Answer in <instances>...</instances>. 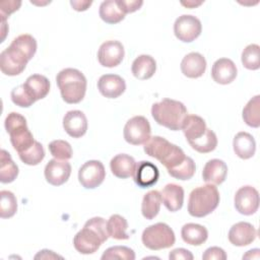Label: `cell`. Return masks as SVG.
<instances>
[{
	"instance_id": "obj_11",
	"label": "cell",
	"mask_w": 260,
	"mask_h": 260,
	"mask_svg": "<svg viewBox=\"0 0 260 260\" xmlns=\"http://www.w3.org/2000/svg\"><path fill=\"white\" fill-rule=\"evenodd\" d=\"M235 208L244 215L254 214L259 207V193L252 186H243L235 194Z\"/></svg>"
},
{
	"instance_id": "obj_19",
	"label": "cell",
	"mask_w": 260,
	"mask_h": 260,
	"mask_svg": "<svg viewBox=\"0 0 260 260\" xmlns=\"http://www.w3.org/2000/svg\"><path fill=\"white\" fill-rule=\"evenodd\" d=\"M159 177L157 167L147 160H142L136 165L135 174L133 176L135 183L141 188H149L156 184Z\"/></svg>"
},
{
	"instance_id": "obj_34",
	"label": "cell",
	"mask_w": 260,
	"mask_h": 260,
	"mask_svg": "<svg viewBox=\"0 0 260 260\" xmlns=\"http://www.w3.org/2000/svg\"><path fill=\"white\" fill-rule=\"evenodd\" d=\"M190 146L200 153H208L213 151L217 146V137L215 133L207 128L205 133L198 139L188 142Z\"/></svg>"
},
{
	"instance_id": "obj_12",
	"label": "cell",
	"mask_w": 260,
	"mask_h": 260,
	"mask_svg": "<svg viewBox=\"0 0 260 260\" xmlns=\"http://www.w3.org/2000/svg\"><path fill=\"white\" fill-rule=\"evenodd\" d=\"M125 55L124 47L119 41H107L103 43L98 51V60L104 67L113 68L118 66Z\"/></svg>"
},
{
	"instance_id": "obj_6",
	"label": "cell",
	"mask_w": 260,
	"mask_h": 260,
	"mask_svg": "<svg viewBox=\"0 0 260 260\" xmlns=\"http://www.w3.org/2000/svg\"><path fill=\"white\" fill-rule=\"evenodd\" d=\"M4 126L13 148L18 153L27 150L35 143L36 140L27 127L26 119L19 113H9L5 118Z\"/></svg>"
},
{
	"instance_id": "obj_5",
	"label": "cell",
	"mask_w": 260,
	"mask_h": 260,
	"mask_svg": "<svg viewBox=\"0 0 260 260\" xmlns=\"http://www.w3.org/2000/svg\"><path fill=\"white\" fill-rule=\"evenodd\" d=\"M219 192L215 185L206 184L193 189L188 199V212L194 217H204L218 206Z\"/></svg>"
},
{
	"instance_id": "obj_29",
	"label": "cell",
	"mask_w": 260,
	"mask_h": 260,
	"mask_svg": "<svg viewBox=\"0 0 260 260\" xmlns=\"http://www.w3.org/2000/svg\"><path fill=\"white\" fill-rule=\"evenodd\" d=\"M161 204L160 193L156 190H151L144 194L141 203V213L146 219H153L159 212Z\"/></svg>"
},
{
	"instance_id": "obj_20",
	"label": "cell",
	"mask_w": 260,
	"mask_h": 260,
	"mask_svg": "<svg viewBox=\"0 0 260 260\" xmlns=\"http://www.w3.org/2000/svg\"><path fill=\"white\" fill-rule=\"evenodd\" d=\"M206 70L205 58L197 52L187 54L181 62V71L188 78H198Z\"/></svg>"
},
{
	"instance_id": "obj_50",
	"label": "cell",
	"mask_w": 260,
	"mask_h": 260,
	"mask_svg": "<svg viewBox=\"0 0 260 260\" xmlns=\"http://www.w3.org/2000/svg\"><path fill=\"white\" fill-rule=\"evenodd\" d=\"M182 5L188 7V8H194L196 6H199L200 4H202V2H194V1H187V2H181Z\"/></svg>"
},
{
	"instance_id": "obj_42",
	"label": "cell",
	"mask_w": 260,
	"mask_h": 260,
	"mask_svg": "<svg viewBox=\"0 0 260 260\" xmlns=\"http://www.w3.org/2000/svg\"><path fill=\"white\" fill-rule=\"evenodd\" d=\"M84 225L92 229L102 238L104 243L108 240L109 233H108V229H107V222L103 217H101V216L92 217V218L88 219L84 223Z\"/></svg>"
},
{
	"instance_id": "obj_31",
	"label": "cell",
	"mask_w": 260,
	"mask_h": 260,
	"mask_svg": "<svg viewBox=\"0 0 260 260\" xmlns=\"http://www.w3.org/2000/svg\"><path fill=\"white\" fill-rule=\"evenodd\" d=\"M18 176V167L12 160L11 155L5 149L0 154V182L7 184L13 182Z\"/></svg>"
},
{
	"instance_id": "obj_2",
	"label": "cell",
	"mask_w": 260,
	"mask_h": 260,
	"mask_svg": "<svg viewBox=\"0 0 260 260\" xmlns=\"http://www.w3.org/2000/svg\"><path fill=\"white\" fill-rule=\"evenodd\" d=\"M56 82L65 103L78 104L83 100L87 81L81 71L74 68H65L57 74Z\"/></svg>"
},
{
	"instance_id": "obj_4",
	"label": "cell",
	"mask_w": 260,
	"mask_h": 260,
	"mask_svg": "<svg viewBox=\"0 0 260 260\" xmlns=\"http://www.w3.org/2000/svg\"><path fill=\"white\" fill-rule=\"evenodd\" d=\"M144 152L157 159L167 170L180 165L186 157L183 149L160 136L150 137L143 146Z\"/></svg>"
},
{
	"instance_id": "obj_39",
	"label": "cell",
	"mask_w": 260,
	"mask_h": 260,
	"mask_svg": "<svg viewBox=\"0 0 260 260\" xmlns=\"http://www.w3.org/2000/svg\"><path fill=\"white\" fill-rule=\"evenodd\" d=\"M48 147H49L50 153L54 156V158L67 160L72 157L73 151H72L71 145L65 140H61V139L53 140L52 142L49 143Z\"/></svg>"
},
{
	"instance_id": "obj_48",
	"label": "cell",
	"mask_w": 260,
	"mask_h": 260,
	"mask_svg": "<svg viewBox=\"0 0 260 260\" xmlns=\"http://www.w3.org/2000/svg\"><path fill=\"white\" fill-rule=\"evenodd\" d=\"M57 258L62 259V256H59V255L55 254L53 251L47 250V249H44V250L40 251L35 256V259H57Z\"/></svg>"
},
{
	"instance_id": "obj_44",
	"label": "cell",
	"mask_w": 260,
	"mask_h": 260,
	"mask_svg": "<svg viewBox=\"0 0 260 260\" xmlns=\"http://www.w3.org/2000/svg\"><path fill=\"white\" fill-rule=\"evenodd\" d=\"M118 6L120 9L125 13H132L136 10L140 9V7L143 4V1L141 0H118L117 1Z\"/></svg>"
},
{
	"instance_id": "obj_33",
	"label": "cell",
	"mask_w": 260,
	"mask_h": 260,
	"mask_svg": "<svg viewBox=\"0 0 260 260\" xmlns=\"http://www.w3.org/2000/svg\"><path fill=\"white\" fill-rule=\"evenodd\" d=\"M107 229L109 237L116 240H127L129 235L126 233L128 229V222L125 217L120 214H113L107 221Z\"/></svg>"
},
{
	"instance_id": "obj_13",
	"label": "cell",
	"mask_w": 260,
	"mask_h": 260,
	"mask_svg": "<svg viewBox=\"0 0 260 260\" xmlns=\"http://www.w3.org/2000/svg\"><path fill=\"white\" fill-rule=\"evenodd\" d=\"M103 243L102 238L92 229L86 225H83L73 239V245L76 251L84 255L96 252Z\"/></svg>"
},
{
	"instance_id": "obj_22",
	"label": "cell",
	"mask_w": 260,
	"mask_h": 260,
	"mask_svg": "<svg viewBox=\"0 0 260 260\" xmlns=\"http://www.w3.org/2000/svg\"><path fill=\"white\" fill-rule=\"evenodd\" d=\"M161 202L171 212L180 210L184 203V189L182 186L171 183L164 187L159 192Z\"/></svg>"
},
{
	"instance_id": "obj_36",
	"label": "cell",
	"mask_w": 260,
	"mask_h": 260,
	"mask_svg": "<svg viewBox=\"0 0 260 260\" xmlns=\"http://www.w3.org/2000/svg\"><path fill=\"white\" fill-rule=\"evenodd\" d=\"M242 64L249 70H257L260 67V47L257 44L248 45L242 52Z\"/></svg>"
},
{
	"instance_id": "obj_9",
	"label": "cell",
	"mask_w": 260,
	"mask_h": 260,
	"mask_svg": "<svg viewBox=\"0 0 260 260\" xmlns=\"http://www.w3.org/2000/svg\"><path fill=\"white\" fill-rule=\"evenodd\" d=\"M202 31L201 21L194 15L183 14L174 23L176 38L184 43H191L196 40Z\"/></svg>"
},
{
	"instance_id": "obj_46",
	"label": "cell",
	"mask_w": 260,
	"mask_h": 260,
	"mask_svg": "<svg viewBox=\"0 0 260 260\" xmlns=\"http://www.w3.org/2000/svg\"><path fill=\"white\" fill-rule=\"evenodd\" d=\"M193 254L184 248H177L170 252L169 259L170 260H193Z\"/></svg>"
},
{
	"instance_id": "obj_8",
	"label": "cell",
	"mask_w": 260,
	"mask_h": 260,
	"mask_svg": "<svg viewBox=\"0 0 260 260\" xmlns=\"http://www.w3.org/2000/svg\"><path fill=\"white\" fill-rule=\"evenodd\" d=\"M151 128L148 120L143 116H134L124 126V139L132 145L144 144L150 138Z\"/></svg>"
},
{
	"instance_id": "obj_17",
	"label": "cell",
	"mask_w": 260,
	"mask_h": 260,
	"mask_svg": "<svg viewBox=\"0 0 260 260\" xmlns=\"http://www.w3.org/2000/svg\"><path fill=\"white\" fill-rule=\"evenodd\" d=\"M98 89L108 99L119 98L126 89L125 80L117 74L102 75L98 81Z\"/></svg>"
},
{
	"instance_id": "obj_16",
	"label": "cell",
	"mask_w": 260,
	"mask_h": 260,
	"mask_svg": "<svg viewBox=\"0 0 260 260\" xmlns=\"http://www.w3.org/2000/svg\"><path fill=\"white\" fill-rule=\"evenodd\" d=\"M63 128L65 132L73 138L83 136L87 130V119L84 113L79 110L67 112L63 118Z\"/></svg>"
},
{
	"instance_id": "obj_41",
	"label": "cell",
	"mask_w": 260,
	"mask_h": 260,
	"mask_svg": "<svg viewBox=\"0 0 260 260\" xmlns=\"http://www.w3.org/2000/svg\"><path fill=\"white\" fill-rule=\"evenodd\" d=\"M10 95H11L12 103L20 108H28L35 103V101L27 94L23 84L14 87L11 90Z\"/></svg>"
},
{
	"instance_id": "obj_24",
	"label": "cell",
	"mask_w": 260,
	"mask_h": 260,
	"mask_svg": "<svg viewBox=\"0 0 260 260\" xmlns=\"http://www.w3.org/2000/svg\"><path fill=\"white\" fill-rule=\"evenodd\" d=\"M23 86L27 94L35 102L46 98L50 91L49 79L41 74H32L28 76L23 83Z\"/></svg>"
},
{
	"instance_id": "obj_40",
	"label": "cell",
	"mask_w": 260,
	"mask_h": 260,
	"mask_svg": "<svg viewBox=\"0 0 260 260\" xmlns=\"http://www.w3.org/2000/svg\"><path fill=\"white\" fill-rule=\"evenodd\" d=\"M102 260L112 259H123V260H134L135 253L132 249L126 246H114L108 248L101 257Z\"/></svg>"
},
{
	"instance_id": "obj_26",
	"label": "cell",
	"mask_w": 260,
	"mask_h": 260,
	"mask_svg": "<svg viewBox=\"0 0 260 260\" xmlns=\"http://www.w3.org/2000/svg\"><path fill=\"white\" fill-rule=\"evenodd\" d=\"M156 70V62L149 55H140L132 63L131 71L134 77L146 80L153 76Z\"/></svg>"
},
{
	"instance_id": "obj_7",
	"label": "cell",
	"mask_w": 260,
	"mask_h": 260,
	"mask_svg": "<svg viewBox=\"0 0 260 260\" xmlns=\"http://www.w3.org/2000/svg\"><path fill=\"white\" fill-rule=\"evenodd\" d=\"M143 245L153 251L167 249L175 244L174 231L165 222H156L147 226L141 236Z\"/></svg>"
},
{
	"instance_id": "obj_10",
	"label": "cell",
	"mask_w": 260,
	"mask_h": 260,
	"mask_svg": "<svg viewBox=\"0 0 260 260\" xmlns=\"http://www.w3.org/2000/svg\"><path fill=\"white\" fill-rule=\"evenodd\" d=\"M106 178V171L103 162L100 160H87L78 171V181L85 189H94L99 187Z\"/></svg>"
},
{
	"instance_id": "obj_30",
	"label": "cell",
	"mask_w": 260,
	"mask_h": 260,
	"mask_svg": "<svg viewBox=\"0 0 260 260\" xmlns=\"http://www.w3.org/2000/svg\"><path fill=\"white\" fill-rule=\"evenodd\" d=\"M99 14L102 20L109 24H115L122 21L126 15L118 6L117 1L114 0L103 1L100 5Z\"/></svg>"
},
{
	"instance_id": "obj_3",
	"label": "cell",
	"mask_w": 260,
	"mask_h": 260,
	"mask_svg": "<svg viewBox=\"0 0 260 260\" xmlns=\"http://www.w3.org/2000/svg\"><path fill=\"white\" fill-rule=\"evenodd\" d=\"M188 115L185 105L172 99H164L151 107V116L154 121L170 130L182 129L183 122Z\"/></svg>"
},
{
	"instance_id": "obj_14",
	"label": "cell",
	"mask_w": 260,
	"mask_h": 260,
	"mask_svg": "<svg viewBox=\"0 0 260 260\" xmlns=\"http://www.w3.org/2000/svg\"><path fill=\"white\" fill-rule=\"evenodd\" d=\"M46 181L53 186H61L66 183L71 175V165L67 160L53 158L45 167Z\"/></svg>"
},
{
	"instance_id": "obj_15",
	"label": "cell",
	"mask_w": 260,
	"mask_h": 260,
	"mask_svg": "<svg viewBox=\"0 0 260 260\" xmlns=\"http://www.w3.org/2000/svg\"><path fill=\"white\" fill-rule=\"evenodd\" d=\"M257 237V230L253 224L247 221H240L232 225L229 231V241L237 247L250 245Z\"/></svg>"
},
{
	"instance_id": "obj_32",
	"label": "cell",
	"mask_w": 260,
	"mask_h": 260,
	"mask_svg": "<svg viewBox=\"0 0 260 260\" xmlns=\"http://www.w3.org/2000/svg\"><path fill=\"white\" fill-rule=\"evenodd\" d=\"M242 117L244 122L253 128L260 126V95L253 96L243 109Z\"/></svg>"
},
{
	"instance_id": "obj_38",
	"label": "cell",
	"mask_w": 260,
	"mask_h": 260,
	"mask_svg": "<svg viewBox=\"0 0 260 260\" xmlns=\"http://www.w3.org/2000/svg\"><path fill=\"white\" fill-rule=\"evenodd\" d=\"M19 158L22 162L27 166H37L39 165L45 157V150L43 145L39 141H35V143L25 151L18 153Z\"/></svg>"
},
{
	"instance_id": "obj_37",
	"label": "cell",
	"mask_w": 260,
	"mask_h": 260,
	"mask_svg": "<svg viewBox=\"0 0 260 260\" xmlns=\"http://www.w3.org/2000/svg\"><path fill=\"white\" fill-rule=\"evenodd\" d=\"M0 216L1 218L12 217L17 211V200L15 195L8 190L0 192Z\"/></svg>"
},
{
	"instance_id": "obj_18",
	"label": "cell",
	"mask_w": 260,
	"mask_h": 260,
	"mask_svg": "<svg viewBox=\"0 0 260 260\" xmlns=\"http://www.w3.org/2000/svg\"><path fill=\"white\" fill-rule=\"evenodd\" d=\"M238 74L236 64L229 58L217 59L211 68L212 79L219 84L232 83Z\"/></svg>"
},
{
	"instance_id": "obj_49",
	"label": "cell",
	"mask_w": 260,
	"mask_h": 260,
	"mask_svg": "<svg viewBox=\"0 0 260 260\" xmlns=\"http://www.w3.org/2000/svg\"><path fill=\"white\" fill-rule=\"evenodd\" d=\"M259 249H253V250H250L248 251L245 255H243V259H252V258H255V259H259L260 255H259Z\"/></svg>"
},
{
	"instance_id": "obj_27",
	"label": "cell",
	"mask_w": 260,
	"mask_h": 260,
	"mask_svg": "<svg viewBox=\"0 0 260 260\" xmlns=\"http://www.w3.org/2000/svg\"><path fill=\"white\" fill-rule=\"evenodd\" d=\"M206 129V123L203 118L198 115H187L181 130H183L187 141L191 142L200 138L205 133Z\"/></svg>"
},
{
	"instance_id": "obj_28",
	"label": "cell",
	"mask_w": 260,
	"mask_h": 260,
	"mask_svg": "<svg viewBox=\"0 0 260 260\" xmlns=\"http://www.w3.org/2000/svg\"><path fill=\"white\" fill-rule=\"evenodd\" d=\"M181 237L186 244L192 246H200L206 242L208 232L205 226L198 223H186L181 230Z\"/></svg>"
},
{
	"instance_id": "obj_23",
	"label": "cell",
	"mask_w": 260,
	"mask_h": 260,
	"mask_svg": "<svg viewBox=\"0 0 260 260\" xmlns=\"http://www.w3.org/2000/svg\"><path fill=\"white\" fill-rule=\"evenodd\" d=\"M135 159L126 153H120L115 155L110 161V168L112 174L120 179H127L133 177L136 170Z\"/></svg>"
},
{
	"instance_id": "obj_35",
	"label": "cell",
	"mask_w": 260,
	"mask_h": 260,
	"mask_svg": "<svg viewBox=\"0 0 260 260\" xmlns=\"http://www.w3.org/2000/svg\"><path fill=\"white\" fill-rule=\"evenodd\" d=\"M195 171H196V166L194 160L190 156H186L185 159L180 165H178L177 167L171 170H168V173L170 176H172L177 180L186 181V180H190L194 176Z\"/></svg>"
},
{
	"instance_id": "obj_1",
	"label": "cell",
	"mask_w": 260,
	"mask_h": 260,
	"mask_svg": "<svg viewBox=\"0 0 260 260\" xmlns=\"http://www.w3.org/2000/svg\"><path fill=\"white\" fill-rule=\"evenodd\" d=\"M36 52L37 41L32 36L23 34L16 37L0 54V69L2 73L8 76L20 74Z\"/></svg>"
},
{
	"instance_id": "obj_25",
	"label": "cell",
	"mask_w": 260,
	"mask_h": 260,
	"mask_svg": "<svg viewBox=\"0 0 260 260\" xmlns=\"http://www.w3.org/2000/svg\"><path fill=\"white\" fill-rule=\"evenodd\" d=\"M235 153L243 159L251 158L255 154L256 142L254 137L248 132H239L233 140Z\"/></svg>"
},
{
	"instance_id": "obj_21",
	"label": "cell",
	"mask_w": 260,
	"mask_h": 260,
	"mask_svg": "<svg viewBox=\"0 0 260 260\" xmlns=\"http://www.w3.org/2000/svg\"><path fill=\"white\" fill-rule=\"evenodd\" d=\"M228 175L226 164L218 158L208 160L203 167L202 179L204 182L212 185H220L224 182Z\"/></svg>"
},
{
	"instance_id": "obj_47",
	"label": "cell",
	"mask_w": 260,
	"mask_h": 260,
	"mask_svg": "<svg viewBox=\"0 0 260 260\" xmlns=\"http://www.w3.org/2000/svg\"><path fill=\"white\" fill-rule=\"evenodd\" d=\"M92 4V1H80V0H71L70 5L76 11H85Z\"/></svg>"
},
{
	"instance_id": "obj_45",
	"label": "cell",
	"mask_w": 260,
	"mask_h": 260,
	"mask_svg": "<svg viewBox=\"0 0 260 260\" xmlns=\"http://www.w3.org/2000/svg\"><path fill=\"white\" fill-rule=\"evenodd\" d=\"M203 260H225L226 254L223 249L219 247H210L205 250L202 255Z\"/></svg>"
},
{
	"instance_id": "obj_43",
	"label": "cell",
	"mask_w": 260,
	"mask_h": 260,
	"mask_svg": "<svg viewBox=\"0 0 260 260\" xmlns=\"http://www.w3.org/2000/svg\"><path fill=\"white\" fill-rule=\"evenodd\" d=\"M20 5H21L20 1H2V2H0L1 19L6 20L7 16H9L14 11L18 10Z\"/></svg>"
}]
</instances>
